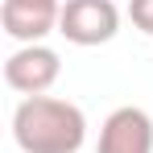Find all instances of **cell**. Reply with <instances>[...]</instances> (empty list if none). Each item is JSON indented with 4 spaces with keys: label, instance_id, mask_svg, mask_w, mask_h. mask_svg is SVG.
<instances>
[{
    "label": "cell",
    "instance_id": "6da1fadb",
    "mask_svg": "<svg viewBox=\"0 0 153 153\" xmlns=\"http://www.w3.org/2000/svg\"><path fill=\"white\" fill-rule=\"evenodd\" d=\"M13 141L21 153H79L87 141V116L71 100L29 95L13 112Z\"/></svg>",
    "mask_w": 153,
    "mask_h": 153
},
{
    "label": "cell",
    "instance_id": "7a4b0ae2",
    "mask_svg": "<svg viewBox=\"0 0 153 153\" xmlns=\"http://www.w3.org/2000/svg\"><path fill=\"white\" fill-rule=\"evenodd\" d=\"M58 33L71 46H103L120 33V8L112 0H66Z\"/></svg>",
    "mask_w": 153,
    "mask_h": 153
},
{
    "label": "cell",
    "instance_id": "3957f363",
    "mask_svg": "<svg viewBox=\"0 0 153 153\" xmlns=\"http://www.w3.org/2000/svg\"><path fill=\"white\" fill-rule=\"evenodd\" d=\"M62 75V58L50 50V46H21V50L8 54V62H4V83L13 87V91H21V95H46L54 83Z\"/></svg>",
    "mask_w": 153,
    "mask_h": 153
},
{
    "label": "cell",
    "instance_id": "277c9868",
    "mask_svg": "<svg viewBox=\"0 0 153 153\" xmlns=\"http://www.w3.org/2000/svg\"><path fill=\"white\" fill-rule=\"evenodd\" d=\"M62 4L66 0H4L0 8V25L13 42L21 46H37L46 33L58 29L62 21Z\"/></svg>",
    "mask_w": 153,
    "mask_h": 153
},
{
    "label": "cell",
    "instance_id": "5b68a950",
    "mask_svg": "<svg viewBox=\"0 0 153 153\" xmlns=\"http://www.w3.org/2000/svg\"><path fill=\"white\" fill-rule=\"evenodd\" d=\"M95 153H153V120L145 108H116L100 128Z\"/></svg>",
    "mask_w": 153,
    "mask_h": 153
},
{
    "label": "cell",
    "instance_id": "8992f818",
    "mask_svg": "<svg viewBox=\"0 0 153 153\" xmlns=\"http://www.w3.org/2000/svg\"><path fill=\"white\" fill-rule=\"evenodd\" d=\"M128 21L153 37V0H128Z\"/></svg>",
    "mask_w": 153,
    "mask_h": 153
}]
</instances>
